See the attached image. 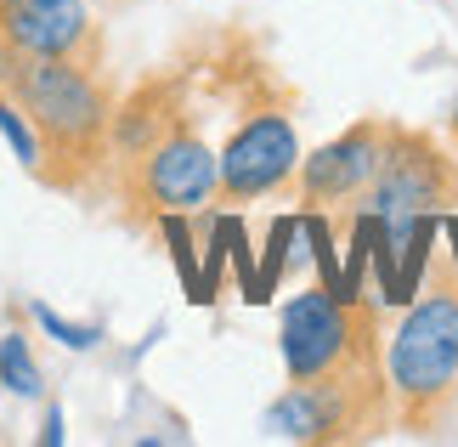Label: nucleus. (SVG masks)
I'll return each instance as SVG.
<instances>
[{"label":"nucleus","instance_id":"1","mask_svg":"<svg viewBox=\"0 0 458 447\" xmlns=\"http://www.w3.org/2000/svg\"><path fill=\"white\" fill-rule=\"evenodd\" d=\"M0 91L29 114L40 136V182L80 193L91 176L108 170V136H114V108L108 85L97 68L80 63H51V57H23L0 46Z\"/></svg>","mask_w":458,"mask_h":447},{"label":"nucleus","instance_id":"2","mask_svg":"<svg viewBox=\"0 0 458 447\" xmlns=\"http://www.w3.org/2000/svg\"><path fill=\"white\" fill-rule=\"evenodd\" d=\"M385 385H391L396 431L442 436L458 408V266L436 261L430 283L413 295L408 317L385 340Z\"/></svg>","mask_w":458,"mask_h":447},{"label":"nucleus","instance_id":"3","mask_svg":"<svg viewBox=\"0 0 458 447\" xmlns=\"http://www.w3.org/2000/svg\"><path fill=\"white\" fill-rule=\"evenodd\" d=\"M277 351H284L289 385L328 380V374H362L385 368L379 351V312L357 283H311L284 306L277 323Z\"/></svg>","mask_w":458,"mask_h":447},{"label":"nucleus","instance_id":"4","mask_svg":"<svg viewBox=\"0 0 458 447\" xmlns=\"http://www.w3.org/2000/svg\"><path fill=\"white\" fill-rule=\"evenodd\" d=\"M114 187L131 221H165V216H199L221 193V153L199 136V125L175 114L153 142L114 159Z\"/></svg>","mask_w":458,"mask_h":447},{"label":"nucleus","instance_id":"5","mask_svg":"<svg viewBox=\"0 0 458 447\" xmlns=\"http://www.w3.org/2000/svg\"><path fill=\"white\" fill-rule=\"evenodd\" d=\"M385 431H396L385 368L284 385V397L267 408V436H277V442L334 447V442H374Z\"/></svg>","mask_w":458,"mask_h":447},{"label":"nucleus","instance_id":"6","mask_svg":"<svg viewBox=\"0 0 458 447\" xmlns=\"http://www.w3.org/2000/svg\"><path fill=\"white\" fill-rule=\"evenodd\" d=\"M301 131H294L289 108H277V102H260V108L243 114V125L233 136H226L221 148V193L216 204H255L267 199V193L289 187L294 170H301Z\"/></svg>","mask_w":458,"mask_h":447},{"label":"nucleus","instance_id":"7","mask_svg":"<svg viewBox=\"0 0 458 447\" xmlns=\"http://www.w3.org/2000/svg\"><path fill=\"white\" fill-rule=\"evenodd\" d=\"M385 136H391V119H357L351 131H340L334 142H323L317 153L301 159L294 199H301L306 216H323V210L362 199V187L374 182V170L385 159Z\"/></svg>","mask_w":458,"mask_h":447},{"label":"nucleus","instance_id":"8","mask_svg":"<svg viewBox=\"0 0 458 447\" xmlns=\"http://www.w3.org/2000/svg\"><path fill=\"white\" fill-rule=\"evenodd\" d=\"M0 46L23 57L102 68V29L85 0H0Z\"/></svg>","mask_w":458,"mask_h":447},{"label":"nucleus","instance_id":"9","mask_svg":"<svg viewBox=\"0 0 458 447\" xmlns=\"http://www.w3.org/2000/svg\"><path fill=\"white\" fill-rule=\"evenodd\" d=\"M0 391H12V397H23V402L46 397V374H40V363H34V346H29L23 329L0 334Z\"/></svg>","mask_w":458,"mask_h":447},{"label":"nucleus","instance_id":"10","mask_svg":"<svg viewBox=\"0 0 458 447\" xmlns=\"http://www.w3.org/2000/svg\"><path fill=\"white\" fill-rule=\"evenodd\" d=\"M0 136H6V148L23 159V170H34L40 176V136H34V125H29V114L17 108V102L0 91Z\"/></svg>","mask_w":458,"mask_h":447},{"label":"nucleus","instance_id":"11","mask_svg":"<svg viewBox=\"0 0 458 447\" xmlns=\"http://www.w3.org/2000/svg\"><path fill=\"white\" fill-rule=\"evenodd\" d=\"M29 312H34V323L57 340V346H68V351H91L97 340H102V323H68V317H57L51 306H40V300H34Z\"/></svg>","mask_w":458,"mask_h":447},{"label":"nucleus","instance_id":"12","mask_svg":"<svg viewBox=\"0 0 458 447\" xmlns=\"http://www.w3.org/2000/svg\"><path fill=\"white\" fill-rule=\"evenodd\" d=\"M63 436H68V425H63V408H57V402H46V431H40V442H46V447H57Z\"/></svg>","mask_w":458,"mask_h":447},{"label":"nucleus","instance_id":"13","mask_svg":"<svg viewBox=\"0 0 458 447\" xmlns=\"http://www.w3.org/2000/svg\"><path fill=\"white\" fill-rule=\"evenodd\" d=\"M447 142H453V153H458V97H453V108H447Z\"/></svg>","mask_w":458,"mask_h":447}]
</instances>
